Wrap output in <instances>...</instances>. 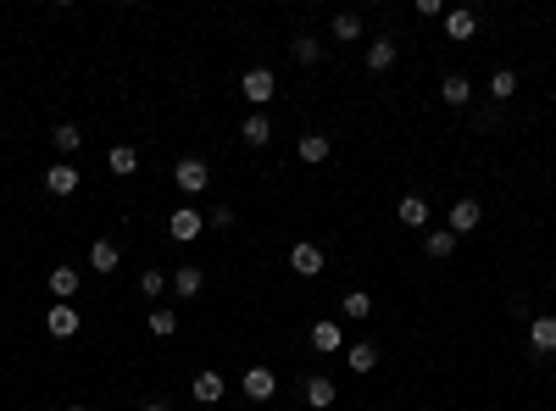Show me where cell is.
I'll list each match as a JSON object with an SVG mask.
<instances>
[{
  "instance_id": "cell-1",
  "label": "cell",
  "mask_w": 556,
  "mask_h": 411,
  "mask_svg": "<svg viewBox=\"0 0 556 411\" xmlns=\"http://www.w3.org/2000/svg\"><path fill=\"white\" fill-rule=\"evenodd\" d=\"M239 95L251 100V112H267L278 100V78H273V67H251L239 78Z\"/></svg>"
},
{
  "instance_id": "cell-2",
  "label": "cell",
  "mask_w": 556,
  "mask_h": 411,
  "mask_svg": "<svg viewBox=\"0 0 556 411\" xmlns=\"http://www.w3.org/2000/svg\"><path fill=\"white\" fill-rule=\"evenodd\" d=\"M173 183H178V195H206L212 190V167L200 156H184V161H173Z\"/></svg>"
},
{
  "instance_id": "cell-3",
  "label": "cell",
  "mask_w": 556,
  "mask_h": 411,
  "mask_svg": "<svg viewBox=\"0 0 556 411\" xmlns=\"http://www.w3.org/2000/svg\"><path fill=\"white\" fill-rule=\"evenodd\" d=\"M239 395L245 400H273L278 395V373H273V367H245V378H239Z\"/></svg>"
},
{
  "instance_id": "cell-4",
  "label": "cell",
  "mask_w": 556,
  "mask_h": 411,
  "mask_svg": "<svg viewBox=\"0 0 556 411\" xmlns=\"http://www.w3.org/2000/svg\"><path fill=\"white\" fill-rule=\"evenodd\" d=\"M78 328H84V312H78V306H67V300H56L51 312H45V334H51V339H73Z\"/></svg>"
},
{
  "instance_id": "cell-5",
  "label": "cell",
  "mask_w": 556,
  "mask_h": 411,
  "mask_svg": "<svg viewBox=\"0 0 556 411\" xmlns=\"http://www.w3.org/2000/svg\"><path fill=\"white\" fill-rule=\"evenodd\" d=\"M290 273H295V278H323V273H328V261H323V244L301 239L295 251H290Z\"/></svg>"
},
{
  "instance_id": "cell-6",
  "label": "cell",
  "mask_w": 556,
  "mask_h": 411,
  "mask_svg": "<svg viewBox=\"0 0 556 411\" xmlns=\"http://www.w3.org/2000/svg\"><path fill=\"white\" fill-rule=\"evenodd\" d=\"M206 234V217L195 212V206H178V212L168 217V239H178V244H195Z\"/></svg>"
},
{
  "instance_id": "cell-7",
  "label": "cell",
  "mask_w": 556,
  "mask_h": 411,
  "mask_svg": "<svg viewBox=\"0 0 556 411\" xmlns=\"http://www.w3.org/2000/svg\"><path fill=\"white\" fill-rule=\"evenodd\" d=\"M78 183H84V173L73 167V161H51L45 167V190L56 195V200H67V195H78Z\"/></svg>"
},
{
  "instance_id": "cell-8",
  "label": "cell",
  "mask_w": 556,
  "mask_h": 411,
  "mask_svg": "<svg viewBox=\"0 0 556 411\" xmlns=\"http://www.w3.org/2000/svg\"><path fill=\"white\" fill-rule=\"evenodd\" d=\"M479 222H484V206L479 200H457V206H450V217H445V229L457 239H467V234H479Z\"/></svg>"
},
{
  "instance_id": "cell-9",
  "label": "cell",
  "mask_w": 556,
  "mask_h": 411,
  "mask_svg": "<svg viewBox=\"0 0 556 411\" xmlns=\"http://www.w3.org/2000/svg\"><path fill=\"white\" fill-rule=\"evenodd\" d=\"M223 395H229V378H223V373H212V367H206V373H195V384H190V400H195V406H217Z\"/></svg>"
},
{
  "instance_id": "cell-10",
  "label": "cell",
  "mask_w": 556,
  "mask_h": 411,
  "mask_svg": "<svg viewBox=\"0 0 556 411\" xmlns=\"http://www.w3.org/2000/svg\"><path fill=\"white\" fill-rule=\"evenodd\" d=\"M45 283H51V300H67L73 306V295L84 290V273H78V267H51Z\"/></svg>"
},
{
  "instance_id": "cell-11",
  "label": "cell",
  "mask_w": 556,
  "mask_h": 411,
  "mask_svg": "<svg viewBox=\"0 0 556 411\" xmlns=\"http://www.w3.org/2000/svg\"><path fill=\"white\" fill-rule=\"evenodd\" d=\"M395 56H401V45H395L389 34L367 39V73H389V67H395Z\"/></svg>"
},
{
  "instance_id": "cell-12",
  "label": "cell",
  "mask_w": 556,
  "mask_h": 411,
  "mask_svg": "<svg viewBox=\"0 0 556 411\" xmlns=\"http://www.w3.org/2000/svg\"><path fill=\"white\" fill-rule=\"evenodd\" d=\"M239 139H245V145H251V151L273 145V117H267V112H251V117L239 122Z\"/></svg>"
},
{
  "instance_id": "cell-13",
  "label": "cell",
  "mask_w": 556,
  "mask_h": 411,
  "mask_svg": "<svg viewBox=\"0 0 556 411\" xmlns=\"http://www.w3.org/2000/svg\"><path fill=\"white\" fill-rule=\"evenodd\" d=\"M529 345L540 356H556V312H540V317L529 322Z\"/></svg>"
},
{
  "instance_id": "cell-14",
  "label": "cell",
  "mask_w": 556,
  "mask_h": 411,
  "mask_svg": "<svg viewBox=\"0 0 556 411\" xmlns=\"http://www.w3.org/2000/svg\"><path fill=\"white\" fill-rule=\"evenodd\" d=\"M301 389H306V406H312V411H328V406H334V400H340V389H334V378H323V373H312V378H306Z\"/></svg>"
},
{
  "instance_id": "cell-15",
  "label": "cell",
  "mask_w": 556,
  "mask_h": 411,
  "mask_svg": "<svg viewBox=\"0 0 556 411\" xmlns=\"http://www.w3.org/2000/svg\"><path fill=\"white\" fill-rule=\"evenodd\" d=\"M328 151H334V139H328V134H301V145H295V156L306 161V167H323Z\"/></svg>"
},
{
  "instance_id": "cell-16",
  "label": "cell",
  "mask_w": 556,
  "mask_h": 411,
  "mask_svg": "<svg viewBox=\"0 0 556 411\" xmlns=\"http://www.w3.org/2000/svg\"><path fill=\"white\" fill-rule=\"evenodd\" d=\"M168 290L184 295V300H195L206 290V273H200V267H178V273H168Z\"/></svg>"
},
{
  "instance_id": "cell-17",
  "label": "cell",
  "mask_w": 556,
  "mask_h": 411,
  "mask_svg": "<svg viewBox=\"0 0 556 411\" xmlns=\"http://www.w3.org/2000/svg\"><path fill=\"white\" fill-rule=\"evenodd\" d=\"M90 267H95L100 278H106V273H117V267H122V251H117V239H95V244H90Z\"/></svg>"
},
{
  "instance_id": "cell-18",
  "label": "cell",
  "mask_w": 556,
  "mask_h": 411,
  "mask_svg": "<svg viewBox=\"0 0 556 411\" xmlns=\"http://www.w3.org/2000/svg\"><path fill=\"white\" fill-rule=\"evenodd\" d=\"M395 217L406 222V229H411V234H418V229H428V200H423V195H401V206H395Z\"/></svg>"
},
{
  "instance_id": "cell-19",
  "label": "cell",
  "mask_w": 556,
  "mask_h": 411,
  "mask_svg": "<svg viewBox=\"0 0 556 411\" xmlns=\"http://www.w3.org/2000/svg\"><path fill=\"white\" fill-rule=\"evenodd\" d=\"M312 351H323V356H334V351H345V334H340V322H312Z\"/></svg>"
},
{
  "instance_id": "cell-20",
  "label": "cell",
  "mask_w": 556,
  "mask_h": 411,
  "mask_svg": "<svg viewBox=\"0 0 556 411\" xmlns=\"http://www.w3.org/2000/svg\"><path fill=\"white\" fill-rule=\"evenodd\" d=\"M328 34H334L340 45H356V39L367 34V23H362L356 12H334V23H328Z\"/></svg>"
},
{
  "instance_id": "cell-21",
  "label": "cell",
  "mask_w": 556,
  "mask_h": 411,
  "mask_svg": "<svg viewBox=\"0 0 556 411\" xmlns=\"http://www.w3.org/2000/svg\"><path fill=\"white\" fill-rule=\"evenodd\" d=\"M440 23H445V34H450V39H457V45H462V39H473V34H479V17H473L467 6H457V12H445V17H440Z\"/></svg>"
},
{
  "instance_id": "cell-22",
  "label": "cell",
  "mask_w": 556,
  "mask_h": 411,
  "mask_svg": "<svg viewBox=\"0 0 556 411\" xmlns=\"http://www.w3.org/2000/svg\"><path fill=\"white\" fill-rule=\"evenodd\" d=\"M51 145H56L61 161H67L78 145H84V128H78V122H56V128H51Z\"/></svg>"
},
{
  "instance_id": "cell-23",
  "label": "cell",
  "mask_w": 556,
  "mask_h": 411,
  "mask_svg": "<svg viewBox=\"0 0 556 411\" xmlns=\"http://www.w3.org/2000/svg\"><path fill=\"white\" fill-rule=\"evenodd\" d=\"M290 56L301 61V67H317V61H323V39L317 34H295L290 39Z\"/></svg>"
},
{
  "instance_id": "cell-24",
  "label": "cell",
  "mask_w": 556,
  "mask_h": 411,
  "mask_svg": "<svg viewBox=\"0 0 556 411\" xmlns=\"http://www.w3.org/2000/svg\"><path fill=\"white\" fill-rule=\"evenodd\" d=\"M423 256H428V261H450V256H457V234H450V229H435V234L423 239Z\"/></svg>"
},
{
  "instance_id": "cell-25",
  "label": "cell",
  "mask_w": 556,
  "mask_h": 411,
  "mask_svg": "<svg viewBox=\"0 0 556 411\" xmlns=\"http://www.w3.org/2000/svg\"><path fill=\"white\" fill-rule=\"evenodd\" d=\"M345 367H351V373H362V378H367V373H373V367H379V351H373V345H367V339H362V345H345Z\"/></svg>"
},
{
  "instance_id": "cell-26",
  "label": "cell",
  "mask_w": 556,
  "mask_h": 411,
  "mask_svg": "<svg viewBox=\"0 0 556 411\" xmlns=\"http://www.w3.org/2000/svg\"><path fill=\"white\" fill-rule=\"evenodd\" d=\"M440 100H445V106H467V100H473V84H467L462 73H450L445 84H440Z\"/></svg>"
},
{
  "instance_id": "cell-27",
  "label": "cell",
  "mask_w": 556,
  "mask_h": 411,
  "mask_svg": "<svg viewBox=\"0 0 556 411\" xmlns=\"http://www.w3.org/2000/svg\"><path fill=\"white\" fill-rule=\"evenodd\" d=\"M106 167H112L117 178H129V173H139V151H134V145H112V156H106Z\"/></svg>"
},
{
  "instance_id": "cell-28",
  "label": "cell",
  "mask_w": 556,
  "mask_h": 411,
  "mask_svg": "<svg viewBox=\"0 0 556 411\" xmlns=\"http://www.w3.org/2000/svg\"><path fill=\"white\" fill-rule=\"evenodd\" d=\"M145 328L156 339H173L178 334V312H161V306H156V312H145Z\"/></svg>"
},
{
  "instance_id": "cell-29",
  "label": "cell",
  "mask_w": 556,
  "mask_h": 411,
  "mask_svg": "<svg viewBox=\"0 0 556 411\" xmlns=\"http://www.w3.org/2000/svg\"><path fill=\"white\" fill-rule=\"evenodd\" d=\"M489 95H496V100H512V95H518V73H512V67H496V73H489Z\"/></svg>"
},
{
  "instance_id": "cell-30",
  "label": "cell",
  "mask_w": 556,
  "mask_h": 411,
  "mask_svg": "<svg viewBox=\"0 0 556 411\" xmlns=\"http://www.w3.org/2000/svg\"><path fill=\"white\" fill-rule=\"evenodd\" d=\"M134 290H139V300H156L161 290H168V273H156V267H145V273H139V283H134Z\"/></svg>"
},
{
  "instance_id": "cell-31",
  "label": "cell",
  "mask_w": 556,
  "mask_h": 411,
  "mask_svg": "<svg viewBox=\"0 0 556 411\" xmlns=\"http://www.w3.org/2000/svg\"><path fill=\"white\" fill-rule=\"evenodd\" d=\"M340 312H345V317H367V312H373V295H367V290H351V295L340 300Z\"/></svg>"
},
{
  "instance_id": "cell-32",
  "label": "cell",
  "mask_w": 556,
  "mask_h": 411,
  "mask_svg": "<svg viewBox=\"0 0 556 411\" xmlns=\"http://www.w3.org/2000/svg\"><path fill=\"white\" fill-rule=\"evenodd\" d=\"M206 229L229 234V229H234V206H212V217H206Z\"/></svg>"
},
{
  "instance_id": "cell-33",
  "label": "cell",
  "mask_w": 556,
  "mask_h": 411,
  "mask_svg": "<svg viewBox=\"0 0 556 411\" xmlns=\"http://www.w3.org/2000/svg\"><path fill=\"white\" fill-rule=\"evenodd\" d=\"M139 411H168V406H161V400H151V406H139Z\"/></svg>"
},
{
  "instance_id": "cell-34",
  "label": "cell",
  "mask_w": 556,
  "mask_h": 411,
  "mask_svg": "<svg viewBox=\"0 0 556 411\" xmlns=\"http://www.w3.org/2000/svg\"><path fill=\"white\" fill-rule=\"evenodd\" d=\"M67 411H90V406H67Z\"/></svg>"
}]
</instances>
